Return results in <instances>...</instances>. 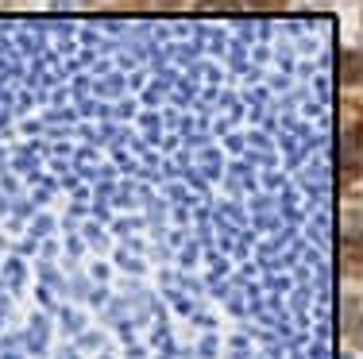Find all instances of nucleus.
Returning a JSON list of instances; mask_svg holds the SVG:
<instances>
[{
  "mask_svg": "<svg viewBox=\"0 0 363 359\" xmlns=\"http://www.w3.org/2000/svg\"><path fill=\"white\" fill-rule=\"evenodd\" d=\"M344 166H359L363 155H359V135L356 132H344V155H340Z\"/></svg>",
  "mask_w": 363,
  "mask_h": 359,
  "instance_id": "obj_1",
  "label": "nucleus"
}]
</instances>
